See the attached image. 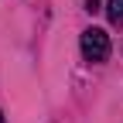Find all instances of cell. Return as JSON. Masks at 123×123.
<instances>
[{
	"label": "cell",
	"instance_id": "cell-1",
	"mask_svg": "<svg viewBox=\"0 0 123 123\" xmlns=\"http://www.w3.org/2000/svg\"><path fill=\"white\" fill-rule=\"evenodd\" d=\"M82 58L86 62H106L110 58V34L103 27H86L82 31Z\"/></svg>",
	"mask_w": 123,
	"mask_h": 123
},
{
	"label": "cell",
	"instance_id": "cell-2",
	"mask_svg": "<svg viewBox=\"0 0 123 123\" xmlns=\"http://www.w3.org/2000/svg\"><path fill=\"white\" fill-rule=\"evenodd\" d=\"M106 14H110V24H123V0H110L106 4Z\"/></svg>",
	"mask_w": 123,
	"mask_h": 123
},
{
	"label": "cell",
	"instance_id": "cell-3",
	"mask_svg": "<svg viewBox=\"0 0 123 123\" xmlns=\"http://www.w3.org/2000/svg\"><path fill=\"white\" fill-rule=\"evenodd\" d=\"M99 4H103V0H86V10H89V14H96V10H99Z\"/></svg>",
	"mask_w": 123,
	"mask_h": 123
},
{
	"label": "cell",
	"instance_id": "cell-4",
	"mask_svg": "<svg viewBox=\"0 0 123 123\" xmlns=\"http://www.w3.org/2000/svg\"><path fill=\"white\" fill-rule=\"evenodd\" d=\"M0 123H4V113H0Z\"/></svg>",
	"mask_w": 123,
	"mask_h": 123
}]
</instances>
